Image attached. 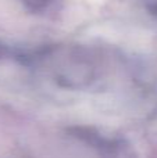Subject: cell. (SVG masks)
<instances>
[{"instance_id": "6da1fadb", "label": "cell", "mask_w": 157, "mask_h": 158, "mask_svg": "<svg viewBox=\"0 0 157 158\" xmlns=\"http://www.w3.org/2000/svg\"><path fill=\"white\" fill-rule=\"evenodd\" d=\"M40 58L46 60V67L56 83L67 89H82L96 78L93 58L79 47L46 50Z\"/></svg>"}, {"instance_id": "7a4b0ae2", "label": "cell", "mask_w": 157, "mask_h": 158, "mask_svg": "<svg viewBox=\"0 0 157 158\" xmlns=\"http://www.w3.org/2000/svg\"><path fill=\"white\" fill-rule=\"evenodd\" d=\"M24 2L32 8H42L49 4L52 0H24Z\"/></svg>"}, {"instance_id": "3957f363", "label": "cell", "mask_w": 157, "mask_h": 158, "mask_svg": "<svg viewBox=\"0 0 157 158\" xmlns=\"http://www.w3.org/2000/svg\"><path fill=\"white\" fill-rule=\"evenodd\" d=\"M7 54H8V49L3 43H0V60H3Z\"/></svg>"}]
</instances>
